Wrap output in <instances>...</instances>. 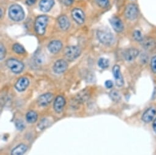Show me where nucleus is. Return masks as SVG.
Instances as JSON below:
<instances>
[{"label": "nucleus", "mask_w": 156, "mask_h": 155, "mask_svg": "<svg viewBox=\"0 0 156 155\" xmlns=\"http://www.w3.org/2000/svg\"><path fill=\"white\" fill-rule=\"evenodd\" d=\"M9 15L12 20L20 22L24 19L25 12L20 5H13L9 9Z\"/></svg>", "instance_id": "1"}, {"label": "nucleus", "mask_w": 156, "mask_h": 155, "mask_svg": "<svg viewBox=\"0 0 156 155\" xmlns=\"http://www.w3.org/2000/svg\"><path fill=\"white\" fill-rule=\"evenodd\" d=\"M48 21V18L46 15H41L36 18L34 23V28L38 35L42 36L45 34Z\"/></svg>", "instance_id": "2"}, {"label": "nucleus", "mask_w": 156, "mask_h": 155, "mask_svg": "<svg viewBox=\"0 0 156 155\" xmlns=\"http://www.w3.org/2000/svg\"><path fill=\"white\" fill-rule=\"evenodd\" d=\"M97 37L99 40L105 45H110L114 43L115 39L113 34L108 31L98 30Z\"/></svg>", "instance_id": "3"}, {"label": "nucleus", "mask_w": 156, "mask_h": 155, "mask_svg": "<svg viewBox=\"0 0 156 155\" xmlns=\"http://www.w3.org/2000/svg\"><path fill=\"white\" fill-rule=\"evenodd\" d=\"M65 56L69 61H73L81 54V49L77 46H69L65 49Z\"/></svg>", "instance_id": "4"}, {"label": "nucleus", "mask_w": 156, "mask_h": 155, "mask_svg": "<svg viewBox=\"0 0 156 155\" xmlns=\"http://www.w3.org/2000/svg\"><path fill=\"white\" fill-rule=\"evenodd\" d=\"M6 65L14 73L18 74L21 73L23 68H24V65L23 64L14 58H11L8 59L6 61Z\"/></svg>", "instance_id": "5"}, {"label": "nucleus", "mask_w": 156, "mask_h": 155, "mask_svg": "<svg viewBox=\"0 0 156 155\" xmlns=\"http://www.w3.org/2000/svg\"><path fill=\"white\" fill-rule=\"evenodd\" d=\"M138 15L137 7L133 4H129L127 6L125 10V15L130 20H133L136 19Z\"/></svg>", "instance_id": "6"}, {"label": "nucleus", "mask_w": 156, "mask_h": 155, "mask_svg": "<svg viewBox=\"0 0 156 155\" xmlns=\"http://www.w3.org/2000/svg\"><path fill=\"white\" fill-rule=\"evenodd\" d=\"M72 17L77 24L82 25L85 22V15L83 11L80 9H73L72 11Z\"/></svg>", "instance_id": "7"}, {"label": "nucleus", "mask_w": 156, "mask_h": 155, "mask_svg": "<svg viewBox=\"0 0 156 155\" xmlns=\"http://www.w3.org/2000/svg\"><path fill=\"white\" fill-rule=\"evenodd\" d=\"M113 73L115 78L116 84L118 87H122L124 84V80L121 72L120 67L118 65H115L113 68Z\"/></svg>", "instance_id": "8"}, {"label": "nucleus", "mask_w": 156, "mask_h": 155, "mask_svg": "<svg viewBox=\"0 0 156 155\" xmlns=\"http://www.w3.org/2000/svg\"><path fill=\"white\" fill-rule=\"evenodd\" d=\"M67 68V62L62 59L57 60L53 67V70L54 72L56 74H61L64 73Z\"/></svg>", "instance_id": "9"}, {"label": "nucleus", "mask_w": 156, "mask_h": 155, "mask_svg": "<svg viewBox=\"0 0 156 155\" xmlns=\"http://www.w3.org/2000/svg\"><path fill=\"white\" fill-rule=\"evenodd\" d=\"M113 29L117 33H121L124 29V25L122 21L116 17H113L110 20Z\"/></svg>", "instance_id": "10"}, {"label": "nucleus", "mask_w": 156, "mask_h": 155, "mask_svg": "<svg viewBox=\"0 0 156 155\" xmlns=\"http://www.w3.org/2000/svg\"><path fill=\"white\" fill-rule=\"evenodd\" d=\"M139 54L138 50L135 48H129L125 50L123 53V56L125 60L127 61H132L135 59Z\"/></svg>", "instance_id": "11"}, {"label": "nucleus", "mask_w": 156, "mask_h": 155, "mask_svg": "<svg viewBox=\"0 0 156 155\" xmlns=\"http://www.w3.org/2000/svg\"><path fill=\"white\" fill-rule=\"evenodd\" d=\"M53 95L50 93H47L40 96L37 100V103L41 106H45L51 103Z\"/></svg>", "instance_id": "12"}, {"label": "nucleus", "mask_w": 156, "mask_h": 155, "mask_svg": "<svg viewBox=\"0 0 156 155\" xmlns=\"http://www.w3.org/2000/svg\"><path fill=\"white\" fill-rule=\"evenodd\" d=\"M29 80L27 78L25 77H22L19 80L17 81L15 85L16 89L19 91V92H22L24 91L29 86Z\"/></svg>", "instance_id": "13"}, {"label": "nucleus", "mask_w": 156, "mask_h": 155, "mask_svg": "<svg viewBox=\"0 0 156 155\" xmlns=\"http://www.w3.org/2000/svg\"><path fill=\"white\" fill-rule=\"evenodd\" d=\"M62 44L59 40H53L50 42L48 45L49 51L53 54L58 53L62 48Z\"/></svg>", "instance_id": "14"}, {"label": "nucleus", "mask_w": 156, "mask_h": 155, "mask_svg": "<svg viewBox=\"0 0 156 155\" xmlns=\"http://www.w3.org/2000/svg\"><path fill=\"white\" fill-rule=\"evenodd\" d=\"M54 3V0H41L39 3L40 9L44 12H47L53 8Z\"/></svg>", "instance_id": "15"}, {"label": "nucleus", "mask_w": 156, "mask_h": 155, "mask_svg": "<svg viewBox=\"0 0 156 155\" xmlns=\"http://www.w3.org/2000/svg\"><path fill=\"white\" fill-rule=\"evenodd\" d=\"M65 104H66V100L62 96H58L56 98L54 102V104H53L54 109L55 110L56 112H60L62 110Z\"/></svg>", "instance_id": "16"}, {"label": "nucleus", "mask_w": 156, "mask_h": 155, "mask_svg": "<svg viewBox=\"0 0 156 155\" xmlns=\"http://www.w3.org/2000/svg\"><path fill=\"white\" fill-rule=\"evenodd\" d=\"M90 98V93L87 90H83L77 94L75 102L76 104H80L86 102Z\"/></svg>", "instance_id": "17"}, {"label": "nucleus", "mask_w": 156, "mask_h": 155, "mask_svg": "<svg viewBox=\"0 0 156 155\" xmlns=\"http://www.w3.org/2000/svg\"><path fill=\"white\" fill-rule=\"evenodd\" d=\"M143 47L146 50H153L156 46V43L151 38L143 39L141 41Z\"/></svg>", "instance_id": "18"}, {"label": "nucleus", "mask_w": 156, "mask_h": 155, "mask_svg": "<svg viewBox=\"0 0 156 155\" xmlns=\"http://www.w3.org/2000/svg\"><path fill=\"white\" fill-rule=\"evenodd\" d=\"M156 114V111L155 109L151 108H149L146 111V112L143 115V120L144 122L148 123L151 122L154 117V116Z\"/></svg>", "instance_id": "19"}, {"label": "nucleus", "mask_w": 156, "mask_h": 155, "mask_svg": "<svg viewBox=\"0 0 156 155\" xmlns=\"http://www.w3.org/2000/svg\"><path fill=\"white\" fill-rule=\"evenodd\" d=\"M58 24L60 28L62 30H67L70 26V22L68 18L66 15H61L58 19Z\"/></svg>", "instance_id": "20"}, {"label": "nucleus", "mask_w": 156, "mask_h": 155, "mask_svg": "<svg viewBox=\"0 0 156 155\" xmlns=\"http://www.w3.org/2000/svg\"><path fill=\"white\" fill-rule=\"evenodd\" d=\"M27 150V146L25 144H20L16 146L11 152V155H23Z\"/></svg>", "instance_id": "21"}, {"label": "nucleus", "mask_w": 156, "mask_h": 155, "mask_svg": "<svg viewBox=\"0 0 156 155\" xmlns=\"http://www.w3.org/2000/svg\"><path fill=\"white\" fill-rule=\"evenodd\" d=\"M45 60V57L43 54L36 53L33 57L34 64L37 66L41 65L43 64Z\"/></svg>", "instance_id": "22"}, {"label": "nucleus", "mask_w": 156, "mask_h": 155, "mask_svg": "<svg viewBox=\"0 0 156 155\" xmlns=\"http://www.w3.org/2000/svg\"><path fill=\"white\" fill-rule=\"evenodd\" d=\"M26 119L28 122L31 123H34L37 119V114L34 111H30L27 113Z\"/></svg>", "instance_id": "23"}, {"label": "nucleus", "mask_w": 156, "mask_h": 155, "mask_svg": "<svg viewBox=\"0 0 156 155\" xmlns=\"http://www.w3.org/2000/svg\"><path fill=\"white\" fill-rule=\"evenodd\" d=\"M98 65L102 69L107 68L109 66V60L105 58H101L98 61Z\"/></svg>", "instance_id": "24"}, {"label": "nucleus", "mask_w": 156, "mask_h": 155, "mask_svg": "<svg viewBox=\"0 0 156 155\" xmlns=\"http://www.w3.org/2000/svg\"><path fill=\"white\" fill-rule=\"evenodd\" d=\"M50 125V122L48 120V119L44 118V119H42L39 122V123L38 124V127L41 129H44L47 128V127H48Z\"/></svg>", "instance_id": "25"}, {"label": "nucleus", "mask_w": 156, "mask_h": 155, "mask_svg": "<svg viewBox=\"0 0 156 155\" xmlns=\"http://www.w3.org/2000/svg\"><path fill=\"white\" fill-rule=\"evenodd\" d=\"M13 50L17 54H23L25 52L24 47L19 43H15L13 45Z\"/></svg>", "instance_id": "26"}, {"label": "nucleus", "mask_w": 156, "mask_h": 155, "mask_svg": "<svg viewBox=\"0 0 156 155\" xmlns=\"http://www.w3.org/2000/svg\"><path fill=\"white\" fill-rule=\"evenodd\" d=\"M110 97L115 102H118L121 98V96H120L119 92L115 90L111 91V92L110 94Z\"/></svg>", "instance_id": "27"}, {"label": "nucleus", "mask_w": 156, "mask_h": 155, "mask_svg": "<svg viewBox=\"0 0 156 155\" xmlns=\"http://www.w3.org/2000/svg\"><path fill=\"white\" fill-rule=\"evenodd\" d=\"M97 4L101 8H107L109 5V0H96Z\"/></svg>", "instance_id": "28"}, {"label": "nucleus", "mask_w": 156, "mask_h": 155, "mask_svg": "<svg viewBox=\"0 0 156 155\" xmlns=\"http://www.w3.org/2000/svg\"><path fill=\"white\" fill-rule=\"evenodd\" d=\"M133 39L136 41H142L143 38L142 37V34L140 31H135L133 34Z\"/></svg>", "instance_id": "29"}, {"label": "nucleus", "mask_w": 156, "mask_h": 155, "mask_svg": "<svg viewBox=\"0 0 156 155\" xmlns=\"http://www.w3.org/2000/svg\"><path fill=\"white\" fill-rule=\"evenodd\" d=\"M6 48L4 46V45H3L2 43H1V45H0V59L3 60L5 58L6 56Z\"/></svg>", "instance_id": "30"}, {"label": "nucleus", "mask_w": 156, "mask_h": 155, "mask_svg": "<svg viewBox=\"0 0 156 155\" xmlns=\"http://www.w3.org/2000/svg\"><path fill=\"white\" fill-rule=\"evenodd\" d=\"M151 66L152 71L156 73V56H154L152 57L151 60Z\"/></svg>", "instance_id": "31"}, {"label": "nucleus", "mask_w": 156, "mask_h": 155, "mask_svg": "<svg viewBox=\"0 0 156 155\" xmlns=\"http://www.w3.org/2000/svg\"><path fill=\"white\" fill-rule=\"evenodd\" d=\"M16 126L17 128L20 129V130H22L25 127V125H24V123L21 122V121H18L17 123H16Z\"/></svg>", "instance_id": "32"}, {"label": "nucleus", "mask_w": 156, "mask_h": 155, "mask_svg": "<svg viewBox=\"0 0 156 155\" xmlns=\"http://www.w3.org/2000/svg\"><path fill=\"white\" fill-rule=\"evenodd\" d=\"M61 2L66 6H70L73 3V0H61Z\"/></svg>", "instance_id": "33"}, {"label": "nucleus", "mask_w": 156, "mask_h": 155, "mask_svg": "<svg viewBox=\"0 0 156 155\" xmlns=\"http://www.w3.org/2000/svg\"><path fill=\"white\" fill-rule=\"evenodd\" d=\"M105 86H106V88H107L108 89H111L112 87H113V82L112 81H110V80H108V81H107L106 82H105Z\"/></svg>", "instance_id": "34"}, {"label": "nucleus", "mask_w": 156, "mask_h": 155, "mask_svg": "<svg viewBox=\"0 0 156 155\" xmlns=\"http://www.w3.org/2000/svg\"><path fill=\"white\" fill-rule=\"evenodd\" d=\"M26 3L28 5L31 6V5H34L36 3V0H27Z\"/></svg>", "instance_id": "35"}, {"label": "nucleus", "mask_w": 156, "mask_h": 155, "mask_svg": "<svg viewBox=\"0 0 156 155\" xmlns=\"http://www.w3.org/2000/svg\"><path fill=\"white\" fill-rule=\"evenodd\" d=\"M153 128H154V131L156 133V119L154 120V123H153Z\"/></svg>", "instance_id": "36"}, {"label": "nucleus", "mask_w": 156, "mask_h": 155, "mask_svg": "<svg viewBox=\"0 0 156 155\" xmlns=\"http://www.w3.org/2000/svg\"><path fill=\"white\" fill-rule=\"evenodd\" d=\"M2 8H1V17H2V15H3V12H2Z\"/></svg>", "instance_id": "37"}]
</instances>
